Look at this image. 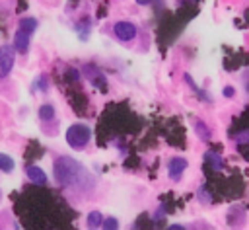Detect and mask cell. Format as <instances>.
Listing matches in <instances>:
<instances>
[{"label": "cell", "mask_w": 249, "mask_h": 230, "mask_svg": "<svg viewBox=\"0 0 249 230\" xmlns=\"http://www.w3.org/2000/svg\"><path fill=\"white\" fill-rule=\"evenodd\" d=\"M53 170H54V179L64 187H74L76 189V187H82L88 181V172L74 158H68V156L56 158Z\"/></svg>", "instance_id": "obj_1"}, {"label": "cell", "mask_w": 249, "mask_h": 230, "mask_svg": "<svg viewBox=\"0 0 249 230\" xmlns=\"http://www.w3.org/2000/svg\"><path fill=\"white\" fill-rule=\"evenodd\" d=\"M89 138H91V131L84 123H76V125L68 127V131H66V142L74 150H84L88 146Z\"/></svg>", "instance_id": "obj_2"}, {"label": "cell", "mask_w": 249, "mask_h": 230, "mask_svg": "<svg viewBox=\"0 0 249 230\" xmlns=\"http://www.w3.org/2000/svg\"><path fill=\"white\" fill-rule=\"evenodd\" d=\"M113 35H115L119 41H123V43H130V41L136 39L138 27H136L132 21H117V23L113 25Z\"/></svg>", "instance_id": "obj_3"}, {"label": "cell", "mask_w": 249, "mask_h": 230, "mask_svg": "<svg viewBox=\"0 0 249 230\" xmlns=\"http://www.w3.org/2000/svg\"><path fill=\"white\" fill-rule=\"evenodd\" d=\"M14 47L10 45H2L0 47V78H6L12 72L14 66Z\"/></svg>", "instance_id": "obj_4"}, {"label": "cell", "mask_w": 249, "mask_h": 230, "mask_svg": "<svg viewBox=\"0 0 249 230\" xmlns=\"http://www.w3.org/2000/svg\"><path fill=\"white\" fill-rule=\"evenodd\" d=\"M187 166H189V162H187L185 158H181V156L171 158L169 164H167V173H169V177H171V179H179L181 173L187 170Z\"/></svg>", "instance_id": "obj_5"}, {"label": "cell", "mask_w": 249, "mask_h": 230, "mask_svg": "<svg viewBox=\"0 0 249 230\" xmlns=\"http://www.w3.org/2000/svg\"><path fill=\"white\" fill-rule=\"evenodd\" d=\"M29 35H31V33H27V31H23V29L18 27V31H16V35H14V51H16V53L25 55V53L29 51Z\"/></svg>", "instance_id": "obj_6"}, {"label": "cell", "mask_w": 249, "mask_h": 230, "mask_svg": "<svg viewBox=\"0 0 249 230\" xmlns=\"http://www.w3.org/2000/svg\"><path fill=\"white\" fill-rule=\"evenodd\" d=\"M25 173H27L29 181H33L35 185H45L47 183V173L39 166H27L25 168Z\"/></svg>", "instance_id": "obj_7"}, {"label": "cell", "mask_w": 249, "mask_h": 230, "mask_svg": "<svg viewBox=\"0 0 249 230\" xmlns=\"http://www.w3.org/2000/svg\"><path fill=\"white\" fill-rule=\"evenodd\" d=\"M82 70H84V74L89 78L91 84H103V82H105V76H103L95 66H91V64H84Z\"/></svg>", "instance_id": "obj_8"}, {"label": "cell", "mask_w": 249, "mask_h": 230, "mask_svg": "<svg viewBox=\"0 0 249 230\" xmlns=\"http://www.w3.org/2000/svg\"><path fill=\"white\" fill-rule=\"evenodd\" d=\"M39 119H41V121H53V119H54V107H53L51 103L41 105V109H39Z\"/></svg>", "instance_id": "obj_9"}, {"label": "cell", "mask_w": 249, "mask_h": 230, "mask_svg": "<svg viewBox=\"0 0 249 230\" xmlns=\"http://www.w3.org/2000/svg\"><path fill=\"white\" fill-rule=\"evenodd\" d=\"M18 27L23 29V31H27V33H33L35 27H37V19H35V18H21Z\"/></svg>", "instance_id": "obj_10"}, {"label": "cell", "mask_w": 249, "mask_h": 230, "mask_svg": "<svg viewBox=\"0 0 249 230\" xmlns=\"http://www.w3.org/2000/svg\"><path fill=\"white\" fill-rule=\"evenodd\" d=\"M14 160L8 156V154H0V170L4 172V173H10V172H14Z\"/></svg>", "instance_id": "obj_11"}, {"label": "cell", "mask_w": 249, "mask_h": 230, "mask_svg": "<svg viewBox=\"0 0 249 230\" xmlns=\"http://www.w3.org/2000/svg\"><path fill=\"white\" fill-rule=\"evenodd\" d=\"M206 162H208L214 170H222V168H224V160H222V156H218V154L206 152Z\"/></svg>", "instance_id": "obj_12"}, {"label": "cell", "mask_w": 249, "mask_h": 230, "mask_svg": "<svg viewBox=\"0 0 249 230\" xmlns=\"http://www.w3.org/2000/svg\"><path fill=\"white\" fill-rule=\"evenodd\" d=\"M101 220H103V216H101L99 211H91V212L88 214V226H89V228H99V226H101Z\"/></svg>", "instance_id": "obj_13"}, {"label": "cell", "mask_w": 249, "mask_h": 230, "mask_svg": "<svg viewBox=\"0 0 249 230\" xmlns=\"http://www.w3.org/2000/svg\"><path fill=\"white\" fill-rule=\"evenodd\" d=\"M101 226L107 228V230H111V228L115 230V228H119V222H117V218H111V216H109V218H103V220H101Z\"/></svg>", "instance_id": "obj_14"}, {"label": "cell", "mask_w": 249, "mask_h": 230, "mask_svg": "<svg viewBox=\"0 0 249 230\" xmlns=\"http://www.w3.org/2000/svg\"><path fill=\"white\" fill-rule=\"evenodd\" d=\"M196 133H198V136L200 138H210V131L206 129V125H202L200 121L196 123Z\"/></svg>", "instance_id": "obj_15"}, {"label": "cell", "mask_w": 249, "mask_h": 230, "mask_svg": "<svg viewBox=\"0 0 249 230\" xmlns=\"http://www.w3.org/2000/svg\"><path fill=\"white\" fill-rule=\"evenodd\" d=\"M198 199H200L202 203H206V205L212 203V197H210V193L206 191V187H200V189H198Z\"/></svg>", "instance_id": "obj_16"}, {"label": "cell", "mask_w": 249, "mask_h": 230, "mask_svg": "<svg viewBox=\"0 0 249 230\" xmlns=\"http://www.w3.org/2000/svg\"><path fill=\"white\" fill-rule=\"evenodd\" d=\"M37 84H39V88H41V90H47V78H45V76H41Z\"/></svg>", "instance_id": "obj_17"}, {"label": "cell", "mask_w": 249, "mask_h": 230, "mask_svg": "<svg viewBox=\"0 0 249 230\" xmlns=\"http://www.w3.org/2000/svg\"><path fill=\"white\" fill-rule=\"evenodd\" d=\"M231 94H233V88H230V86H226V88H224V96H228V97H230Z\"/></svg>", "instance_id": "obj_18"}, {"label": "cell", "mask_w": 249, "mask_h": 230, "mask_svg": "<svg viewBox=\"0 0 249 230\" xmlns=\"http://www.w3.org/2000/svg\"><path fill=\"white\" fill-rule=\"evenodd\" d=\"M136 2H138V4H150L152 0H136Z\"/></svg>", "instance_id": "obj_19"}]
</instances>
